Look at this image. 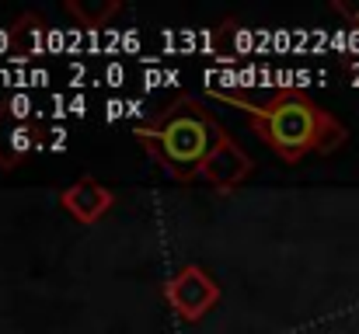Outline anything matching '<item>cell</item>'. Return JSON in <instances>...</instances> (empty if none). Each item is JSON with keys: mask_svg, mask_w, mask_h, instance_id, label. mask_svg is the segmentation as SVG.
Returning a JSON list of instances; mask_svg holds the SVG:
<instances>
[{"mask_svg": "<svg viewBox=\"0 0 359 334\" xmlns=\"http://www.w3.org/2000/svg\"><path fill=\"white\" fill-rule=\"evenodd\" d=\"M353 14H356V18H359V11H353Z\"/></svg>", "mask_w": 359, "mask_h": 334, "instance_id": "obj_8", "label": "cell"}, {"mask_svg": "<svg viewBox=\"0 0 359 334\" xmlns=\"http://www.w3.org/2000/svg\"><path fill=\"white\" fill-rule=\"evenodd\" d=\"M251 115L255 132L286 160H300L307 153H328L346 139V125H339L325 109L307 102L304 95H269L265 102H248L244 95L213 91Z\"/></svg>", "mask_w": 359, "mask_h": 334, "instance_id": "obj_1", "label": "cell"}, {"mask_svg": "<svg viewBox=\"0 0 359 334\" xmlns=\"http://www.w3.org/2000/svg\"><path fill=\"white\" fill-rule=\"evenodd\" d=\"M220 136H224V129L192 98L175 102L171 109L161 111V118L150 122V125H136V139L164 164L168 174H175L182 181L199 174L203 160L213 153Z\"/></svg>", "mask_w": 359, "mask_h": 334, "instance_id": "obj_2", "label": "cell"}, {"mask_svg": "<svg viewBox=\"0 0 359 334\" xmlns=\"http://www.w3.org/2000/svg\"><path fill=\"white\" fill-rule=\"evenodd\" d=\"M248 171H251L248 153L241 150L231 136H220V143H217L213 153L203 160V167H199L196 178L206 181V185H217V188H234L238 181L248 178Z\"/></svg>", "mask_w": 359, "mask_h": 334, "instance_id": "obj_4", "label": "cell"}, {"mask_svg": "<svg viewBox=\"0 0 359 334\" xmlns=\"http://www.w3.org/2000/svg\"><path fill=\"white\" fill-rule=\"evenodd\" d=\"M28 139H32V132H28L25 125H18V129L11 132V164H14V160H18V157L28 150Z\"/></svg>", "mask_w": 359, "mask_h": 334, "instance_id": "obj_7", "label": "cell"}, {"mask_svg": "<svg viewBox=\"0 0 359 334\" xmlns=\"http://www.w3.org/2000/svg\"><path fill=\"white\" fill-rule=\"evenodd\" d=\"M164 296H168V303H171L185 321H199V317L220 300V289H217V282H213L203 268L189 265V268H182L175 279H168Z\"/></svg>", "mask_w": 359, "mask_h": 334, "instance_id": "obj_3", "label": "cell"}, {"mask_svg": "<svg viewBox=\"0 0 359 334\" xmlns=\"http://www.w3.org/2000/svg\"><path fill=\"white\" fill-rule=\"evenodd\" d=\"M70 11H74V14H77V18H81L84 25L98 28V25H102V21L109 18V14H116V11H119V4H105L102 11H95V7H84V4H77V0H74V4H70Z\"/></svg>", "mask_w": 359, "mask_h": 334, "instance_id": "obj_6", "label": "cell"}, {"mask_svg": "<svg viewBox=\"0 0 359 334\" xmlns=\"http://www.w3.org/2000/svg\"><path fill=\"white\" fill-rule=\"evenodd\" d=\"M109 206H112V192H109L105 185L91 181V178H84V181H77V185H70V188L63 192V209L77 223L102 220V216L109 213Z\"/></svg>", "mask_w": 359, "mask_h": 334, "instance_id": "obj_5", "label": "cell"}]
</instances>
